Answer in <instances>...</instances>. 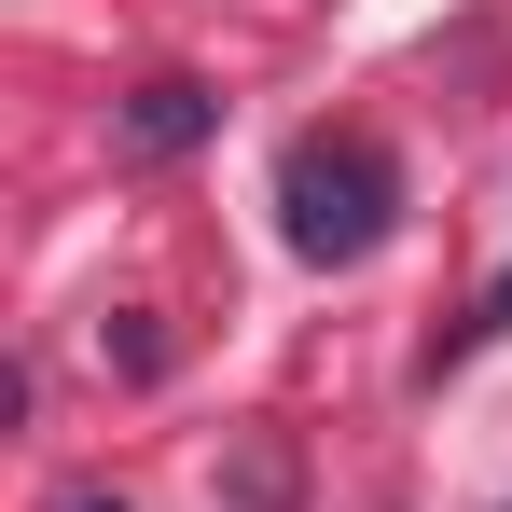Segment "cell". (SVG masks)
<instances>
[{"label": "cell", "instance_id": "1", "mask_svg": "<svg viewBox=\"0 0 512 512\" xmlns=\"http://www.w3.org/2000/svg\"><path fill=\"white\" fill-rule=\"evenodd\" d=\"M388 222H402V167H388L374 139H291V167H277V236L305 263L388 250Z\"/></svg>", "mask_w": 512, "mask_h": 512}, {"label": "cell", "instance_id": "2", "mask_svg": "<svg viewBox=\"0 0 512 512\" xmlns=\"http://www.w3.org/2000/svg\"><path fill=\"white\" fill-rule=\"evenodd\" d=\"M208 125H222V97H208V84H180V70L125 97V153H139V167H167V153H194Z\"/></svg>", "mask_w": 512, "mask_h": 512}, {"label": "cell", "instance_id": "3", "mask_svg": "<svg viewBox=\"0 0 512 512\" xmlns=\"http://www.w3.org/2000/svg\"><path fill=\"white\" fill-rule=\"evenodd\" d=\"M485 319H499V333H512V277H499V291H485Z\"/></svg>", "mask_w": 512, "mask_h": 512}, {"label": "cell", "instance_id": "4", "mask_svg": "<svg viewBox=\"0 0 512 512\" xmlns=\"http://www.w3.org/2000/svg\"><path fill=\"white\" fill-rule=\"evenodd\" d=\"M70 512H125V499H70Z\"/></svg>", "mask_w": 512, "mask_h": 512}]
</instances>
